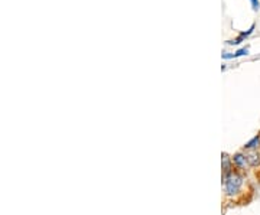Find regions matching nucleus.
Instances as JSON below:
<instances>
[{
  "label": "nucleus",
  "instance_id": "f257e3e1",
  "mask_svg": "<svg viewBox=\"0 0 260 215\" xmlns=\"http://www.w3.org/2000/svg\"><path fill=\"white\" fill-rule=\"evenodd\" d=\"M246 184V176L244 173H240L237 170H234L233 173L223 176V188H224V193L227 198H235L238 196Z\"/></svg>",
  "mask_w": 260,
  "mask_h": 215
},
{
  "label": "nucleus",
  "instance_id": "f03ea898",
  "mask_svg": "<svg viewBox=\"0 0 260 215\" xmlns=\"http://www.w3.org/2000/svg\"><path fill=\"white\" fill-rule=\"evenodd\" d=\"M232 161H233V166L234 169L237 170V172H240V173H247L252 167H250V165H249V159H247V153L246 152H237V153H234L233 156H232Z\"/></svg>",
  "mask_w": 260,
  "mask_h": 215
},
{
  "label": "nucleus",
  "instance_id": "7ed1b4c3",
  "mask_svg": "<svg viewBox=\"0 0 260 215\" xmlns=\"http://www.w3.org/2000/svg\"><path fill=\"white\" fill-rule=\"evenodd\" d=\"M223 159H221V167H223V176H227V175H230V173H233L234 170V166H233V161H232V156H229L227 153H223V156H221Z\"/></svg>",
  "mask_w": 260,
  "mask_h": 215
},
{
  "label": "nucleus",
  "instance_id": "20e7f679",
  "mask_svg": "<svg viewBox=\"0 0 260 215\" xmlns=\"http://www.w3.org/2000/svg\"><path fill=\"white\" fill-rule=\"evenodd\" d=\"M244 152V150H243ZM247 153V159L249 165L252 169H259L260 167V150H252V152H246Z\"/></svg>",
  "mask_w": 260,
  "mask_h": 215
},
{
  "label": "nucleus",
  "instance_id": "39448f33",
  "mask_svg": "<svg viewBox=\"0 0 260 215\" xmlns=\"http://www.w3.org/2000/svg\"><path fill=\"white\" fill-rule=\"evenodd\" d=\"M244 152H252V150H260V133L252 137L244 146H243Z\"/></svg>",
  "mask_w": 260,
  "mask_h": 215
},
{
  "label": "nucleus",
  "instance_id": "423d86ee",
  "mask_svg": "<svg viewBox=\"0 0 260 215\" xmlns=\"http://www.w3.org/2000/svg\"><path fill=\"white\" fill-rule=\"evenodd\" d=\"M253 30H255V25H252L247 32L240 33V35H238V38H235V39H233V41H229V44H230V45H238L240 42H243V39H246L247 36H250V35L253 33Z\"/></svg>",
  "mask_w": 260,
  "mask_h": 215
},
{
  "label": "nucleus",
  "instance_id": "0eeeda50",
  "mask_svg": "<svg viewBox=\"0 0 260 215\" xmlns=\"http://www.w3.org/2000/svg\"><path fill=\"white\" fill-rule=\"evenodd\" d=\"M247 54H249V48H241V49H238V51L234 52V58H238V56H243V55Z\"/></svg>",
  "mask_w": 260,
  "mask_h": 215
},
{
  "label": "nucleus",
  "instance_id": "6e6552de",
  "mask_svg": "<svg viewBox=\"0 0 260 215\" xmlns=\"http://www.w3.org/2000/svg\"><path fill=\"white\" fill-rule=\"evenodd\" d=\"M250 3H252V7H253V10H259V7H260L259 0H250Z\"/></svg>",
  "mask_w": 260,
  "mask_h": 215
},
{
  "label": "nucleus",
  "instance_id": "1a4fd4ad",
  "mask_svg": "<svg viewBox=\"0 0 260 215\" xmlns=\"http://www.w3.org/2000/svg\"><path fill=\"white\" fill-rule=\"evenodd\" d=\"M223 58H224V59H233L234 54H229V52H224V54H223Z\"/></svg>",
  "mask_w": 260,
  "mask_h": 215
}]
</instances>
